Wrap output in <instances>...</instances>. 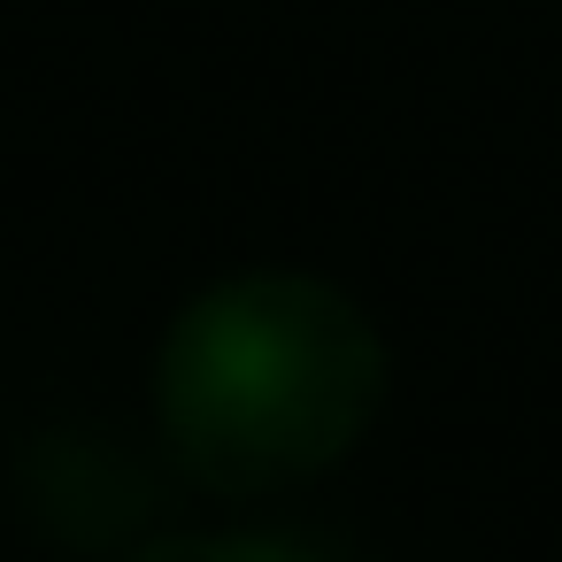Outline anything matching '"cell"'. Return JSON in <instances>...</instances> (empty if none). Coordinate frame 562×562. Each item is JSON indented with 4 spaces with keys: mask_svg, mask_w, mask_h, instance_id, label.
<instances>
[]
</instances>
